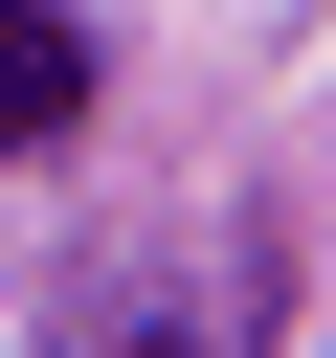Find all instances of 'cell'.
Returning a JSON list of instances; mask_svg holds the SVG:
<instances>
[{"mask_svg":"<svg viewBox=\"0 0 336 358\" xmlns=\"http://www.w3.org/2000/svg\"><path fill=\"white\" fill-rule=\"evenodd\" d=\"M67 112H90V22L67 0H0V157H45Z\"/></svg>","mask_w":336,"mask_h":358,"instance_id":"obj_2","label":"cell"},{"mask_svg":"<svg viewBox=\"0 0 336 358\" xmlns=\"http://www.w3.org/2000/svg\"><path fill=\"white\" fill-rule=\"evenodd\" d=\"M246 336H269V291H246L224 224H112L45 291V358H246Z\"/></svg>","mask_w":336,"mask_h":358,"instance_id":"obj_1","label":"cell"}]
</instances>
